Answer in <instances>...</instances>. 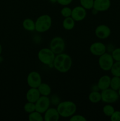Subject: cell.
<instances>
[{
	"label": "cell",
	"mask_w": 120,
	"mask_h": 121,
	"mask_svg": "<svg viewBox=\"0 0 120 121\" xmlns=\"http://www.w3.org/2000/svg\"><path fill=\"white\" fill-rule=\"evenodd\" d=\"M72 65V60L69 55L66 53H60L55 56L52 66L58 71L62 73L68 72Z\"/></svg>",
	"instance_id": "cell-1"
},
{
	"label": "cell",
	"mask_w": 120,
	"mask_h": 121,
	"mask_svg": "<svg viewBox=\"0 0 120 121\" xmlns=\"http://www.w3.org/2000/svg\"><path fill=\"white\" fill-rule=\"evenodd\" d=\"M60 117L62 118H69L75 113L76 105L71 100L60 102L56 107Z\"/></svg>",
	"instance_id": "cell-2"
},
{
	"label": "cell",
	"mask_w": 120,
	"mask_h": 121,
	"mask_svg": "<svg viewBox=\"0 0 120 121\" xmlns=\"http://www.w3.org/2000/svg\"><path fill=\"white\" fill-rule=\"evenodd\" d=\"M35 22V30L40 33L48 31L52 26L51 17L48 14H43L38 17Z\"/></svg>",
	"instance_id": "cell-3"
},
{
	"label": "cell",
	"mask_w": 120,
	"mask_h": 121,
	"mask_svg": "<svg viewBox=\"0 0 120 121\" xmlns=\"http://www.w3.org/2000/svg\"><path fill=\"white\" fill-rule=\"evenodd\" d=\"M56 54L49 48H43L38 53V59L41 63L47 66L52 65Z\"/></svg>",
	"instance_id": "cell-4"
},
{
	"label": "cell",
	"mask_w": 120,
	"mask_h": 121,
	"mask_svg": "<svg viewBox=\"0 0 120 121\" xmlns=\"http://www.w3.org/2000/svg\"><path fill=\"white\" fill-rule=\"evenodd\" d=\"M101 101L105 104H113L118 100L120 96L117 91L109 88L101 91Z\"/></svg>",
	"instance_id": "cell-5"
},
{
	"label": "cell",
	"mask_w": 120,
	"mask_h": 121,
	"mask_svg": "<svg viewBox=\"0 0 120 121\" xmlns=\"http://www.w3.org/2000/svg\"><path fill=\"white\" fill-rule=\"evenodd\" d=\"M49 48L56 55L62 53L65 48V42L61 37H55L51 40L49 43Z\"/></svg>",
	"instance_id": "cell-6"
},
{
	"label": "cell",
	"mask_w": 120,
	"mask_h": 121,
	"mask_svg": "<svg viewBox=\"0 0 120 121\" xmlns=\"http://www.w3.org/2000/svg\"><path fill=\"white\" fill-rule=\"evenodd\" d=\"M114 63V60L111 54L105 53L99 57L98 65L101 69L102 70L108 72L111 69Z\"/></svg>",
	"instance_id": "cell-7"
},
{
	"label": "cell",
	"mask_w": 120,
	"mask_h": 121,
	"mask_svg": "<svg viewBox=\"0 0 120 121\" xmlns=\"http://www.w3.org/2000/svg\"><path fill=\"white\" fill-rule=\"evenodd\" d=\"M35 109L41 113H44L47 109L50 107V98L45 96H41L35 103Z\"/></svg>",
	"instance_id": "cell-8"
},
{
	"label": "cell",
	"mask_w": 120,
	"mask_h": 121,
	"mask_svg": "<svg viewBox=\"0 0 120 121\" xmlns=\"http://www.w3.org/2000/svg\"><path fill=\"white\" fill-rule=\"evenodd\" d=\"M27 82L30 87L38 88L42 83V78L40 73L36 71L31 72L27 76Z\"/></svg>",
	"instance_id": "cell-9"
},
{
	"label": "cell",
	"mask_w": 120,
	"mask_h": 121,
	"mask_svg": "<svg viewBox=\"0 0 120 121\" xmlns=\"http://www.w3.org/2000/svg\"><path fill=\"white\" fill-rule=\"evenodd\" d=\"M111 33V28L108 26L101 24L95 28V34L97 38L101 40H104L109 37Z\"/></svg>",
	"instance_id": "cell-10"
},
{
	"label": "cell",
	"mask_w": 120,
	"mask_h": 121,
	"mask_svg": "<svg viewBox=\"0 0 120 121\" xmlns=\"http://www.w3.org/2000/svg\"><path fill=\"white\" fill-rule=\"evenodd\" d=\"M87 16V9L82 6H76L72 9L71 17L75 22H80L85 18Z\"/></svg>",
	"instance_id": "cell-11"
},
{
	"label": "cell",
	"mask_w": 120,
	"mask_h": 121,
	"mask_svg": "<svg viewBox=\"0 0 120 121\" xmlns=\"http://www.w3.org/2000/svg\"><path fill=\"white\" fill-rule=\"evenodd\" d=\"M107 47L104 43L101 42L93 43L89 47V51L92 55L98 56L102 55L106 53Z\"/></svg>",
	"instance_id": "cell-12"
},
{
	"label": "cell",
	"mask_w": 120,
	"mask_h": 121,
	"mask_svg": "<svg viewBox=\"0 0 120 121\" xmlns=\"http://www.w3.org/2000/svg\"><path fill=\"white\" fill-rule=\"evenodd\" d=\"M111 5V0H94L92 9L98 13L106 11L110 8Z\"/></svg>",
	"instance_id": "cell-13"
},
{
	"label": "cell",
	"mask_w": 120,
	"mask_h": 121,
	"mask_svg": "<svg viewBox=\"0 0 120 121\" xmlns=\"http://www.w3.org/2000/svg\"><path fill=\"white\" fill-rule=\"evenodd\" d=\"M60 118L57 109L49 107L44 113V120L45 121H58Z\"/></svg>",
	"instance_id": "cell-14"
},
{
	"label": "cell",
	"mask_w": 120,
	"mask_h": 121,
	"mask_svg": "<svg viewBox=\"0 0 120 121\" xmlns=\"http://www.w3.org/2000/svg\"><path fill=\"white\" fill-rule=\"evenodd\" d=\"M41 96L38 88L30 87L26 93V99L27 102L35 103Z\"/></svg>",
	"instance_id": "cell-15"
},
{
	"label": "cell",
	"mask_w": 120,
	"mask_h": 121,
	"mask_svg": "<svg viewBox=\"0 0 120 121\" xmlns=\"http://www.w3.org/2000/svg\"><path fill=\"white\" fill-rule=\"evenodd\" d=\"M110 76L108 75H104L99 79L97 83V87L101 91H104L105 89L110 87L111 82Z\"/></svg>",
	"instance_id": "cell-16"
},
{
	"label": "cell",
	"mask_w": 120,
	"mask_h": 121,
	"mask_svg": "<svg viewBox=\"0 0 120 121\" xmlns=\"http://www.w3.org/2000/svg\"><path fill=\"white\" fill-rule=\"evenodd\" d=\"M38 89L41 96H48L51 93V87L48 84L45 83H41L40 86L38 87Z\"/></svg>",
	"instance_id": "cell-17"
},
{
	"label": "cell",
	"mask_w": 120,
	"mask_h": 121,
	"mask_svg": "<svg viewBox=\"0 0 120 121\" xmlns=\"http://www.w3.org/2000/svg\"><path fill=\"white\" fill-rule=\"evenodd\" d=\"M22 27L28 31H34L35 30V22L31 18H25L22 22Z\"/></svg>",
	"instance_id": "cell-18"
},
{
	"label": "cell",
	"mask_w": 120,
	"mask_h": 121,
	"mask_svg": "<svg viewBox=\"0 0 120 121\" xmlns=\"http://www.w3.org/2000/svg\"><path fill=\"white\" fill-rule=\"evenodd\" d=\"M75 21L71 17L64 18L62 21V27L66 30H71L74 28Z\"/></svg>",
	"instance_id": "cell-19"
},
{
	"label": "cell",
	"mask_w": 120,
	"mask_h": 121,
	"mask_svg": "<svg viewBox=\"0 0 120 121\" xmlns=\"http://www.w3.org/2000/svg\"><path fill=\"white\" fill-rule=\"evenodd\" d=\"M88 99L92 104H98L101 101V92L97 91H93L88 95Z\"/></svg>",
	"instance_id": "cell-20"
},
{
	"label": "cell",
	"mask_w": 120,
	"mask_h": 121,
	"mask_svg": "<svg viewBox=\"0 0 120 121\" xmlns=\"http://www.w3.org/2000/svg\"><path fill=\"white\" fill-rule=\"evenodd\" d=\"M28 119L30 121H43L44 117L42 115V113H40L38 111H34L31 113H29Z\"/></svg>",
	"instance_id": "cell-21"
},
{
	"label": "cell",
	"mask_w": 120,
	"mask_h": 121,
	"mask_svg": "<svg viewBox=\"0 0 120 121\" xmlns=\"http://www.w3.org/2000/svg\"><path fill=\"white\" fill-rule=\"evenodd\" d=\"M110 88L118 91L120 88V77L114 76L111 79Z\"/></svg>",
	"instance_id": "cell-22"
},
{
	"label": "cell",
	"mask_w": 120,
	"mask_h": 121,
	"mask_svg": "<svg viewBox=\"0 0 120 121\" xmlns=\"http://www.w3.org/2000/svg\"><path fill=\"white\" fill-rule=\"evenodd\" d=\"M114 111H115L114 108L109 104H107V105H105L102 108V112L107 117H110L114 113Z\"/></svg>",
	"instance_id": "cell-23"
},
{
	"label": "cell",
	"mask_w": 120,
	"mask_h": 121,
	"mask_svg": "<svg viewBox=\"0 0 120 121\" xmlns=\"http://www.w3.org/2000/svg\"><path fill=\"white\" fill-rule=\"evenodd\" d=\"M110 71L114 76L120 77V61H115Z\"/></svg>",
	"instance_id": "cell-24"
},
{
	"label": "cell",
	"mask_w": 120,
	"mask_h": 121,
	"mask_svg": "<svg viewBox=\"0 0 120 121\" xmlns=\"http://www.w3.org/2000/svg\"><path fill=\"white\" fill-rule=\"evenodd\" d=\"M80 2L81 5L87 10L93 8L94 0H80Z\"/></svg>",
	"instance_id": "cell-25"
},
{
	"label": "cell",
	"mask_w": 120,
	"mask_h": 121,
	"mask_svg": "<svg viewBox=\"0 0 120 121\" xmlns=\"http://www.w3.org/2000/svg\"><path fill=\"white\" fill-rule=\"evenodd\" d=\"M24 109L25 112L26 113H28V114L31 113V112H34V111H35L36 109H35V103L28 102L24 106Z\"/></svg>",
	"instance_id": "cell-26"
},
{
	"label": "cell",
	"mask_w": 120,
	"mask_h": 121,
	"mask_svg": "<svg viewBox=\"0 0 120 121\" xmlns=\"http://www.w3.org/2000/svg\"><path fill=\"white\" fill-rule=\"evenodd\" d=\"M61 14L63 17L67 18L71 16L72 9L68 6H64L61 10Z\"/></svg>",
	"instance_id": "cell-27"
},
{
	"label": "cell",
	"mask_w": 120,
	"mask_h": 121,
	"mask_svg": "<svg viewBox=\"0 0 120 121\" xmlns=\"http://www.w3.org/2000/svg\"><path fill=\"white\" fill-rule=\"evenodd\" d=\"M113 59L115 61H120V48H116L112 51L111 54Z\"/></svg>",
	"instance_id": "cell-28"
},
{
	"label": "cell",
	"mask_w": 120,
	"mask_h": 121,
	"mask_svg": "<svg viewBox=\"0 0 120 121\" xmlns=\"http://www.w3.org/2000/svg\"><path fill=\"white\" fill-rule=\"evenodd\" d=\"M87 118L81 115H73L69 118L71 121H87Z\"/></svg>",
	"instance_id": "cell-29"
},
{
	"label": "cell",
	"mask_w": 120,
	"mask_h": 121,
	"mask_svg": "<svg viewBox=\"0 0 120 121\" xmlns=\"http://www.w3.org/2000/svg\"><path fill=\"white\" fill-rule=\"evenodd\" d=\"M111 121H120V111H115L110 117Z\"/></svg>",
	"instance_id": "cell-30"
},
{
	"label": "cell",
	"mask_w": 120,
	"mask_h": 121,
	"mask_svg": "<svg viewBox=\"0 0 120 121\" xmlns=\"http://www.w3.org/2000/svg\"><path fill=\"white\" fill-rule=\"evenodd\" d=\"M49 98H50L51 104H52L53 105H58L59 104V103L60 102V98H59V97L56 95H53Z\"/></svg>",
	"instance_id": "cell-31"
},
{
	"label": "cell",
	"mask_w": 120,
	"mask_h": 121,
	"mask_svg": "<svg viewBox=\"0 0 120 121\" xmlns=\"http://www.w3.org/2000/svg\"><path fill=\"white\" fill-rule=\"evenodd\" d=\"M73 0H57V3L62 6H68L72 3Z\"/></svg>",
	"instance_id": "cell-32"
},
{
	"label": "cell",
	"mask_w": 120,
	"mask_h": 121,
	"mask_svg": "<svg viewBox=\"0 0 120 121\" xmlns=\"http://www.w3.org/2000/svg\"><path fill=\"white\" fill-rule=\"evenodd\" d=\"M2 46H1V44H0V56H1V53H2Z\"/></svg>",
	"instance_id": "cell-33"
},
{
	"label": "cell",
	"mask_w": 120,
	"mask_h": 121,
	"mask_svg": "<svg viewBox=\"0 0 120 121\" xmlns=\"http://www.w3.org/2000/svg\"><path fill=\"white\" fill-rule=\"evenodd\" d=\"M51 3H55V2H57V0H49Z\"/></svg>",
	"instance_id": "cell-34"
},
{
	"label": "cell",
	"mask_w": 120,
	"mask_h": 121,
	"mask_svg": "<svg viewBox=\"0 0 120 121\" xmlns=\"http://www.w3.org/2000/svg\"><path fill=\"white\" fill-rule=\"evenodd\" d=\"M118 93L119 96H120V88L119 89V90H118Z\"/></svg>",
	"instance_id": "cell-35"
}]
</instances>
